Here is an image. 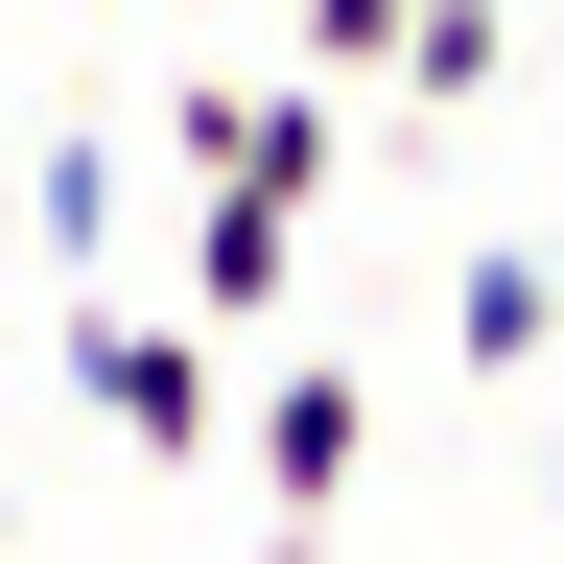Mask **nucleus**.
<instances>
[{"mask_svg":"<svg viewBox=\"0 0 564 564\" xmlns=\"http://www.w3.org/2000/svg\"><path fill=\"white\" fill-rule=\"evenodd\" d=\"M352 470H377V400H352V352H282V377H259V494H282V518H329Z\"/></svg>","mask_w":564,"mask_h":564,"instance_id":"3","label":"nucleus"},{"mask_svg":"<svg viewBox=\"0 0 564 564\" xmlns=\"http://www.w3.org/2000/svg\"><path fill=\"white\" fill-rule=\"evenodd\" d=\"M400 24H423V0H282V47H306L329 95H377V70H400Z\"/></svg>","mask_w":564,"mask_h":564,"instance_id":"7","label":"nucleus"},{"mask_svg":"<svg viewBox=\"0 0 564 564\" xmlns=\"http://www.w3.org/2000/svg\"><path fill=\"white\" fill-rule=\"evenodd\" d=\"M541 282H564V212H541Z\"/></svg>","mask_w":564,"mask_h":564,"instance_id":"9","label":"nucleus"},{"mask_svg":"<svg viewBox=\"0 0 564 564\" xmlns=\"http://www.w3.org/2000/svg\"><path fill=\"white\" fill-rule=\"evenodd\" d=\"M165 141H188V165H236V188H306V212H329V165H352L329 70H282V95H259V70H188V95H165Z\"/></svg>","mask_w":564,"mask_h":564,"instance_id":"2","label":"nucleus"},{"mask_svg":"<svg viewBox=\"0 0 564 564\" xmlns=\"http://www.w3.org/2000/svg\"><path fill=\"white\" fill-rule=\"evenodd\" d=\"M494 70H518V0H423V24H400V95L423 118H470Z\"/></svg>","mask_w":564,"mask_h":564,"instance_id":"6","label":"nucleus"},{"mask_svg":"<svg viewBox=\"0 0 564 564\" xmlns=\"http://www.w3.org/2000/svg\"><path fill=\"white\" fill-rule=\"evenodd\" d=\"M47 259L118 282V141H47Z\"/></svg>","mask_w":564,"mask_h":564,"instance_id":"8","label":"nucleus"},{"mask_svg":"<svg viewBox=\"0 0 564 564\" xmlns=\"http://www.w3.org/2000/svg\"><path fill=\"white\" fill-rule=\"evenodd\" d=\"M447 352H470V377H541V352H564V282H541V236H470V282H447Z\"/></svg>","mask_w":564,"mask_h":564,"instance_id":"5","label":"nucleus"},{"mask_svg":"<svg viewBox=\"0 0 564 564\" xmlns=\"http://www.w3.org/2000/svg\"><path fill=\"white\" fill-rule=\"evenodd\" d=\"M282 282H306V188H236V165H212V212H188V306L259 329Z\"/></svg>","mask_w":564,"mask_h":564,"instance_id":"4","label":"nucleus"},{"mask_svg":"<svg viewBox=\"0 0 564 564\" xmlns=\"http://www.w3.org/2000/svg\"><path fill=\"white\" fill-rule=\"evenodd\" d=\"M70 400L118 423V447H212V423H236V377H212V306H118V282H70Z\"/></svg>","mask_w":564,"mask_h":564,"instance_id":"1","label":"nucleus"}]
</instances>
